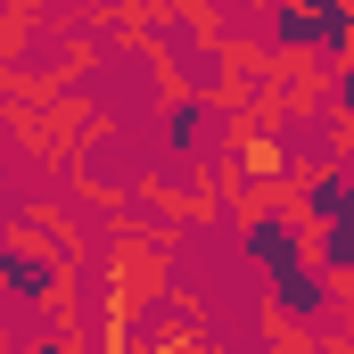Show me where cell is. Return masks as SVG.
Listing matches in <instances>:
<instances>
[{"label": "cell", "instance_id": "6da1fadb", "mask_svg": "<svg viewBox=\"0 0 354 354\" xmlns=\"http://www.w3.org/2000/svg\"><path fill=\"white\" fill-rule=\"evenodd\" d=\"M346 99H354V75H346Z\"/></svg>", "mask_w": 354, "mask_h": 354}]
</instances>
